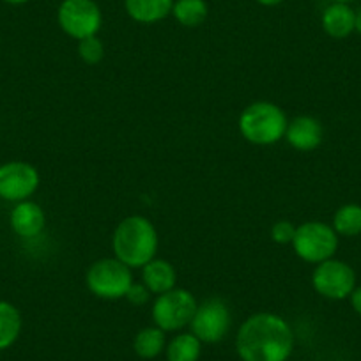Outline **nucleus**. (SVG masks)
<instances>
[{"mask_svg":"<svg viewBox=\"0 0 361 361\" xmlns=\"http://www.w3.org/2000/svg\"><path fill=\"white\" fill-rule=\"evenodd\" d=\"M294 331L279 314L259 312L246 319L235 336L243 361H289L294 353Z\"/></svg>","mask_w":361,"mask_h":361,"instance_id":"obj_1","label":"nucleus"},{"mask_svg":"<svg viewBox=\"0 0 361 361\" xmlns=\"http://www.w3.org/2000/svg\"><path fill=\"white\" fill-rule=\"evenodd\" d=\"M158 245V231L149 218L140 214L124 218L114 231L112 248L116 259L131 269L144 267L145 264L156 259Z\"/></svg>","mask_w":361,"mask_h":361,"instance_id":"obj_2","label":"nucleus"},{"mask_svg":"<svg viewBox=\"0 0 361 361\" xmlns=\"http://www.w3.org/2000/svg\"><path fill=\"white\" fill-rule=\"evenodd\" d=\"M286 112L271 102H255L246 106L238 121L239 133L246 142L255 145H273L286 138Z\"/></svg>","mask_w":361,"mask_h":361,"instance_id":"obj_3","label":"nucleus"},{"mask_svg":"<svg viewBox=\"0 0 361 361\" xmlns=\"http://www.w3.org/2000/svg\"><path fill=\"white\" fill-rule=\"evenodd\" d=\"M87 289L90 294H94L99 300L116 301L126 298L133 275L131 267L121 262L119 259H99L94 264H90L85 275Z\"/></svg>","mask_w":361,"mask_h":361,"instance_id":"obj_4","label":"nucleus"},{"mask_svg":"<svg viewBox=\"0 0 361 361\" xmlns=\"http://www.w3.org/2000/svg\"><path fill=\"white\" fill-rule=\"evenodd\" d=\"M290 245L301 260L317 266L324 260L333 259L338 248V234L328 224L305 221L296 227V234Z\"/></svg>","mask_w":361,"mask_h":361,"instance_id":"obj_5","label":"nucleus"},{"mask_svg":"<svg viewBox=\"0 0 361 361\" xmlns=\"http://www.w3.org/2000/svg\"><path fill=\"white\" fill-rule=\"evenodd\" d=\"M197 307L199 303L188 289H172L156 296L151 310L152 322L165 333L180 331L190 326Z\"/></svg>","mask_w":361,"mask_h":361,"instance_id":"obj_6","label":"nucleus"},{"mask_svg":"<svg viewBox=\"0 0 361 361\" xmlns=\"http://www.w3.org/2000/svg\"><path fill=\"white\" fill-rule=\"evenodd\" d=\"M57 22L62 32L80 41L98 36L103 25V15L94 0H62L57 11Z\"/></svg>","mask_w":361,"mask_h":361,"instance_id":"obj_7","label":"nucleus"},{"mask_svg":"<svg viewBox=\"0 0 361 361\" xmlns=\"http://www.w3.org/2000/svg\"><path fill=\"white\" fill-rule=\"evenodd\" d=\"M232 328V312L220 298H209L197 307L190 329L202 343H218Z\"/></svg>","mask_w":361,"mask_h":361,"instance_id":"obj_8","label":"nucleus"},{"mask_svg":"<svg viewBox=\"0 0 361 361\" xmlns=\"http://www.w3.org/2000/svg\"><path fill=\"white\" fill-rule=\"evenodd\" d=\"M312 286L322 298L335 301L345 300L356 289V273L343 260L328 259L315 266Z\"/></svg>","mask_w":361,"mask_h":361,"instance_id":"obj_9","label":"nucleus"},{"mask_svg":"<svg viewBox=\"0 0 361 361\" xmlns=\"http://www.w3.org/2000/svg\"><path fill=\"white\" fill-rule=\"evenodd\" d=\"M39 172L27 161H8L0 165V197L9 202L29 200L39 188Z\"/></svg>","mask_w":361,"mask_h":361,"instance_id":"obj_10","label":"nucleus"},{"mask_svg":"<svg viewBox=\"0 0 361 361\" xmlns=\"http://www.w3.org/2000/svg\"><path fill=\"white\" fill-rule=\"evenodd\" d=\"M324 130L319 119L312 116H298L289 121L286 131V140L290 147L301 152H310L322 144Z\"/></svg>","mask_w":361,"mask_h":361,"instance_id":"obj_11","label":"nucleus"},{"mask_svg":"<svg viewBox=\"0 0 361 361\" xmlns=\"http://www.w3.org/2000/svg\"><path fill=\"white\" fill-rule=\"evenodd\" d=\"M9 224L16 235L23 239H32L44 231L47 216H44L43 207L29 199L23 202H16L11 211V216H9Z\"/></svg>","mask_w":361,"mask_h":361,"instance_id":"obj_12","label":"nucleus"},{"mask_svg":"<svg viewBox=\"0 0 361 361\" xmlns=\"http://www.w3.org/2000/svg\"><path fill=\"white\" fill-rule=\"evenodd\" d=\"M177 273L176 267L163 259H152L142 267V283L151 290V294H165L176 289Z\"/></svg>","mask_w":361,"mask_h":361,"instance_id":"obj_13","label":"nucleus"},{"mask_svg":"<svg viewBox=\"0 0 361 361\" xmlns=\"http://www.w3.org/2000/svg\"><path fill=\"white\" fill-rule=\"evenodd\" d=\"M322 29L333 39H345L354 32V9L349 4L331 2L322 13Z\"/></svg>","mask_w":361,"mask_h":361,"instance_id":"obj_14","label":"nucleus"},{"mask_svg":"<svg viewBox=\"0 0 361 361\" xmlns=\"http://www.w3.org/2000/svg\"><path fill=\"white\" fill-rule=\"evenodd\" d=\"M124 8L133 22L152 25L172 13L173 0H124Z\"/></svg>","mask_w":361,"mask_h":361,"instance_id":"obj_15","label":"nucleus"},{"mask_svg":"<svg viewBox=\"0 0 361 361\" xmlns=\"http://www.w3.org/2000/svg\"><path fill=\"white\" fill-rule=\"evenodd\" d=\"M166 349V333L158 326L140 329L133 338V350L142 360H154Z\"/></svg>","mask_w":361,"mask_h":361,"instance_id":"obj_16","label":"nucleus"},{"mask_svg":"<svg viewBox=\"0 0 361 361\" xmlns=\"http://www.w3.org/2000/svg\"><path fill=\"white\" fill-rule=\"evenodd\" d=\"M22 314L9 301H0V350L15 345L22 333Z\"/></svg>","mask_w":361,"mask_h":361,"instance_id":"obj_17","label":"nucleus"},{"mask_svg":"<svg viewBox=\"0 0 361 361\" xmlns=\"http://www.w3.org/2000/svg\"><path fill=\"white\" fill-rule=\"evenodd\" d=\"M166 361H199L202 354V342L190 333H179L166 342Z\"/></svg>","mask_w":361,"mask_h":361,"instance_id":"obj_18","label":"nucleus"},{"mask_svg":"<svg viewBox=\"0 0 361 361\" xmlns=\"http://www.w3.org/2000/svg\"><path fill=\"white\" fill-rule=\"evenodd\" d=\"M172 15L177 23L193 29L206 22L209 16V6L206 0H173Z\"/></svg>","mask_w":361,"mask_h":361,"instance_id":"obj_19","label":"nucleus"},{"mask_svg":"<svg viewBox=\"0 0 361 361\" xmlns=\"http://www.w3.org/2000/svg\"><path fill=\"white\" fill-rule=\"evenodd\" d=\"M333 228L338 235L354 238L361 234V206L357 204H345L338 207L333 216Z\"/></svg>","mask_w":361,"mask_h":361,"instance_id":"obj_20","label":"nucleus"},{"mask_svg":"<svg viewBox=\"0 0 361 361\" xmlns=\"http://www.w3.org/2000/svg\"><path fill=\"white\" fill-rule=\"evenodd\" d=\"M78 55L85 64L96 66L105 57V44L98 36H90L78 41Z\"/></svg>","mask_w":361,"mask_h":361,"instance_id":"obj_21","label":"nucleus"},{"mask_svg":"<svg viewBox=\"0 0 361 361\" xmlns=\"http://www.w3.org/2000/svg\"><path fill=\"white\" fill-rule=\"evenodd\" d=\"M296 234V227L289 220H280L271 228V238L279 245H290Z\"/></svg>","mask_w":361,"mask_h":361,"instance_id":"obj_22","label":"nucleus"},{"mask_svg":"<svg viewBox=\"0 0 361 361\" xmlns=\"http://www.w3.org/2000/svg\"><path fill=\"white\" fill-rule=\"evenodd\" d=\"M126 300L135 307H144L149 300H151V290L144 286V283H131L130 290L126 294Z\"/></svg>","mask_w":361,"mask_h":361,"instance_id":"obj_23","label":"nucleus"},{"mask_svg":"<svg viewBox=\"0 0 361 361\" xmlns=\"http://www.w3.org/2000/svg\"><path fill=\"white\" fill-rule=\"evenodd\" d=\"M349 298H350V305H353L354 312L361 315V286L356 287V289L350 293Z\"/></svg>","mask_w":361,"mask_h":361,"instance_id":"obj_24","label":"nucleus"},{"mask_svg":"<svg viewBox=\"0 0 361 361\" xmlns=\"http://www.w3.org/2000/svg\"><path fill=\"white\" fill-rule=\"evenodd\" d=\"M354 30H356L357 34H361V8H357L356 11H354Z\"/></svg>","mask_w":361,"mask_h":361,"instance_id":"obj_25","label":"nucleus"},{"mask_svg":"<svg viewBox=\"0 0 361 361\" xmlns=\"http://www.w3.org/2000/svg\"><path fill=\"white\" fill-rule=\"evenodd\" d=\"M260 6H266V8H275V6L282 4L283 0H255Z\"/></svg>","mask_w":361,"mask_h":361,"instance_id":"obj_26","label":"nucleus"},{"mask_svg":"<svg viewBox=\"0 0 361 361\" xmlns=\"http://www.w3.org/2000/svg\"><path fill=\"white\" fill-rule=\"evenodd\" d=\"M4 2L11 6H22V4H27V2H30V0H4Z\"/></svg>","mask_w":361,"mask_h":361,"instance_id":"obj_27","label":"nucleus"},{"mask_svg":"<svg viewBox=\"0 0 361 361\" xmlns=\"http://www.w3.org/2000/svg\"><path fill=\"white\" fill-rule=\"evenodd\" d=\"M329 2H340V4H349L350 0H329Z\"/></svg>","mask_w":361,"mask_h":361,"instance_id":"obj_28","label":"nucleus"}]
</instances>
